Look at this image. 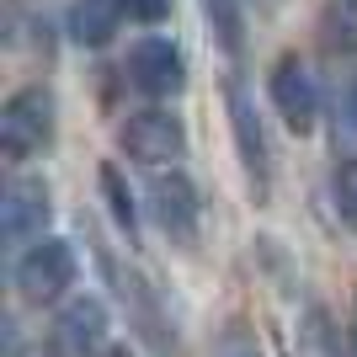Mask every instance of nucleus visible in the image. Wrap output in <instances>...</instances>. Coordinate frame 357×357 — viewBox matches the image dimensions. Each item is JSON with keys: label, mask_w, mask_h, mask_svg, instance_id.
<instances>
[{"label": "nucleus", "mask_w": 357, "mask_h": 357, "mask_svg": "<svg viewBox=\"0 0 357 357\" xmlns=\"http://www.w3.org/2000/svg\"><path fill=\"white\" fill-rule=\"evenodd\" d=\"M43 219H48V192L38 181H11L6 197H0V235L16 245V240H27L32 229H43Z\"/></svg>", "instance_id": "nucleus-9"}, {"label": "nucleus", "mask_w": 357, "mask_h": 357, "mask_svg": "<svg viewBox=\"0 0 357 357\" xmlns=\"http://www.w3.org/2000/svg\"><path fill=\"white\" fill-rule=\"evenodd\" d=\"M149 203H155V213H160V229L171 240H181V245H192L197 240V192L187 176H160L155 187H149Z\"/></svg>", "instance_id": "nucleus-7"}, {"label": "nucleus", "mask_w": 357, "mask_h": 357, "mask_svg": "<svg viewBox=\"0 0 357 357\" xmlns=\"http://www.w3.org/2000/svg\"><path fill=\"white\" fill-rule=\"evenodd\" d=\"M48 144H54V96L43 86L16 91L11 102L0 107V149H6V160H32Z\"/></svg>", "instance_id": "nucleus-1"}, {"label": "nucleus", "mask_w": 357, "mask_h": 357, "mask_svg": "<svg viewBox=\"0 0 357 357\" xmlns=\"http://www.w3.org/2000/svg\"><path fill=\"white\" fill-rule=\"evenodd\" d=\"M347 107H352V123H357V80H352V102H347Z\"/></svg>", "instance_id": "nucleus-16"}, {"label": "nucleus", "mask_w": 357, "mask_h": 357, "mask_svg": "<svg viewBox=\"0 0 357 357\" xmlns=\"http://www.w3.org/2000/svg\"><path fill=\"white\" fill-rule=\"evenodd\" d=\"M320 38L331 48H357V0H331L320 16Z\"/></svg>", "instance_id": "nucleus-11"}, {"label": "nucleus", "mask_w": 357, "mask_h": 357, "mask_svg": "<svg viewBox=\"0 0 357 357\" xmlns=\"http://www.w3.org/2000/svg\"><path fill=\"white\" fill-rule=\"evenodd\" d=\"M107 342V310L96 298H75L48 331V357H96Z\"/></svg>", "instance_id": "nucleus-4"}, {"label": "nucleus", "mask_w": 357, "mask_h": 357, "mask_svg": "<svg viewBox=\"0 0 357 357\" xmlns=\"http://www.w3.org/2000/svg\"><path fill=\"white\" fill-rule=\"evenodd\" d=\"M123 11L139 22H160V16H171V0H123Z\"/></svg>", "instance_id": "nucleus-15"}, {"label": "nucleus", "mask_w": 357, "mask_h": 357, "mask_svg": "<svg viewBox=\"0 0 357 357\" xmlns=\"http://www.w3.org/2000/svg\"><path fill=\"white\" fill-rule=\"evenodd\" d=\"M224 102H229V123H235L240 160H245V171H251L256 192H267V165H272V155H267V139H261V123H256V112H251V102H245V91H240V86L224 91Z\"/></svg>", "instance_id": "nucleus-8"}, {"label": "nucleus", "mask_w": 357, "mask_h": 357, "mask_svg": "<svg viewBox=\"0 0 357 357\" xmlns=\"http://www.w3.org/2000/svg\"><path fill=\"white\" fill-rule=\"evenodd\" d=\"M203 11H208V22H213V38L235 54V48H240V11H235V0H203Z\"/></svg>", "instance_id": "nucleus-12"}, {"label": "nucleus", "mask_w": 357, "mask_h": 357, "mask_svg": "<svg viewBox=\"0 0 357 357\" xmlns=\"http://www.w3.org/2000/svg\"><path fill=\"white\" fill-rule=\"evenodd\" d=\"M118 6L123 0H75L70 6V32L80 48H102L118 27Z\"/></svg>", "instance_id": "nucleus-10"}, {"label": "nucleus", "mask_w": 357, "mask_h": 357, "mask_svg": "<svg viewBox=\"0 0 357 357\" xmlns=\"http://www.w3.org/2000/svg\"><path fill=\"white\" fill-rule=\"evenodd\" d=\"M123 149L144 165H171L187 149V134H181V123L171 112H134L123 123Z\"/></svg>", "instance_id": "nucleus-6"}, {"label": "nucleus", "mask_w": 357, "mask_h": 357, "mask_svg": "<svg viewBox=\"0 0 357 357\" xmlns=\"http://www.w3.org/2000/svg\"><path fill=\"white\" fill-rule=\"evenodd\" d=\"M107 197H112V208H118V224L134 235V203H128V192H123V181H118V171H107Z\"/></svg>", "instance_id": "nucleus-14"}, {"label": "nucleus", "mask_w": 357, "mask_h": 357, "mask_svg": "<svg viewBox=\"0 0 357 357\" xmlns=\"http://www.w3.org/2000/svg\"><path fill=\"white\" fill-rule=\"evenodd\" d=\"M70 283H75V251L64 240H43V245H32V251L16 261V288H22V298H32V304L59 298Z\"/></svg>", "instance_id": "nucleus-2"}, {"label": "nucleus", "mask_w": 357, "mask_h": 357, "mask_svg": "<svg viewBox=\"0 0 357 357\" xmlns=\"http://www.w3.org/2000/svg\"><path fill=\"white\" fill-rule=\"evenodd\" d=\"M272 102L283 112V123L294 134H310L314 118H320V96H314V80L310 70L298 64V54H283V59L272 64Z\"/></svg>", "instance_id": "nucleus-5"}, {"label": "nucleus", "mask_w": 357, "mask_h": 357, "mask_svg": "<svg viewBox=\"0 0 357 357\" xmlns=\"http://www.w3.org/2000/svg\"><path fill=\"white\" fill-rule=\"evenodd\" d=\"M128 80H134L144 96H176L187 86V64H181V48L171 38H144V43L128 48Z\"/></svg>", "instance_id": "nucleus-3"}, {"label": "nucleus", "mask_w": 357, "mask_h": 357, "mask_svg": "<svg viewBox=\"0 0 357 357\" xmlns=\"http://www.w3.org/2000/svg\"><path fill=\"white\" fill-rule=\"evenodd\" d=\"M336 203H342L347 219H357V160L336 171Z\"/></svg>", "instance_id": "nucleus-13"}, {"label": "nucleus", "mask_w": 357, "mask_h": 357, "mask_svg": "<svg viewBox=\"0 0 357 357\" xmlns=\"http://www.w3.org/2000/svg\"><path fill=\"white\" fill-rule=\"evenodd\" d=\"M107 357H134V352H128V347H112V352H107Z\"/></svg>", "instance_id": "nucleus-17"}]
</instances>
